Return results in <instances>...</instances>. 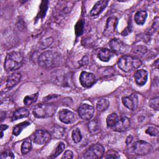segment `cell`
<instances>
[{
	"label": "cell",
	"mask_w": 159,
	"mask_h": 159,
	"mask_svg": "<svg viewBox=\"0 0 159 159\" xmlns=\"http://www.w3.org/2000/svg\"><path fill=\"white\" fill-rule=\"evenodd\" d=\"M24 57L20 52H12L8 53L4 61V68L7 71H12L20 68Z\"/></svg>",
	"instance_id": "cell-1"
},
{
	"label": "cell",
	"mask_w": 159,
	"mask_h": 159,
	"mask_svg": "<svg viewBox=\"0 0 159 159\" xmlns=\"http://www.w3.org/2000/svg\"><path fill=\"white\" fill-rule=\"evenodd\" d=\"M60 54L53 51H46L38 58V63L42 68H51L54 66L60 60Z\"/></svg>",
	"instance_id": "cell-2"
},
{
	"label": "cell",
	"mask_w": 159,
	"mask_h": 159,
	"mask_svg": "<svg viewBox=\"0 0 159 159\" xmlns=\"http://www.w3.org/2000/svg\"><path fill=\"white\" fill-rule=\"evenodd\" d=\"M142 65V61L136 57L131 55H124L120 58L117 62L118 67L125 72H129L138 68Z\"/></svg>",
	"instance_id": "cell-3"
},
{
	"label": "cell",
	"mask_w": 159,
	"mask_h": 159,
	"mask_svg": "<svg viewBox=\"0 0 159 159\" xmlns=\"http://www.w3.org/2000/svg\"><path fill=\"white\" fill-rule=\"evenodd\" d=\"M57 107L52 104H39L33 109V114L37 118H48L54 115Z\"/></svg>",
	"instance_id": "cell-4"
},
{
	"label": "cell",
	"mask_w": 159,
	"mask_h": 159,
	"mask_svg": "<svg viewBox=\"0 0 159 159\" xmlns=\"http://www.w3.org/2000/svg\"><path fill=\"white\" fill-rule=\"evenodd\" d=\"M133 149L136 155H145L149 154L152 151L153 148L150 143L143 140H139L134 144Z\"/></svg>",
	"instance_id": "cell-5"
},
{
	"label": "cell",
	"mask_w": 159,
	"mask_h": 159,
	"mask_svg": "<svg viewBox=\"0 0 159 159\" xmlns=\"http://www.w3.org/2000/svg\"><path fill=\"white\" fill-rule=\"evenodd\" d=\"M104 153V148L100 144H95L91 146L84 155V158L97 159L101 158Z\"/></svg>",
	"instance_id": "cell-6"
},
{
	"label": "cell",
	"mask_w": 159,
	"mask_h": 159,
	"mask_svg": "<svg viewBox=\"0 0 159 159\" xmlns=\"http://www.w3.org/2000/svg\"><path fill=\"white\" fill-rule=\"evenodd\" d=\"M111 51L116 54H123L127 50V45L117 39H112L109 43Z\"/></svg>",
	"instance_id": "cell-7"
},
{
	"label": "cell",
	"mask_w": 159,
	"mask_h": 159,
	"mask_svg": "<svg viewBox=\"0 0 159 159\" xmlns=\"http://www.w3.org/2000/svg\"><path fill=\"white\" fill-rule=\"evenodd\" d=\"M51 135L45 130H37L34 134V142L37 145H43L50 139Z\"/></svg>",
	"instance_id": "cell-8"
},
{
	"label": "cell",
	"mask_w": 159,
	"mask_h": 159,
	"mask_svg": "<svg viewBox=\"0 0 159 159\" xmlns=\"http://www.w3.org/2000/svg\"><path fill=\"white\" fill-rule=\"evenodd\" d=\"M80 81L82 86L89 88L96 82V76L91 73L82 71L80 76Z\"/></svg>",
	"instance_id": "cell-9"
},
{
	"label": "cell",
	"mask_w": 159,
	"mask_h": 159,
	"mask_svg": "<svg viewBox=\"0 0 159 159\" xmlns=\"http://www.w3.org/2000/svg\"><path fill=\"white\" fill-rule=\"evenodd\" d=\"M94 112V107L88 104H83L78 108L79 116L84 120L91 119L93 116Z\"/></svg>",
	"instance_id": "cell-10"
},
{
	"label": "cell",
	"mask_w": 159,
	"mask_h": 159,
	"mask_svg": "<svg viewBox=\"0 0 159 159\" xmlns=\"http://www.w3.org/2000/svg\"><path fill=\"white\" fill-rule=\"evenodd\" d=\"M122 102L124 105L130 110H135L138 107L139 100L138 96L136 94H132L129 96L122 98Z\"/></svg>",
	"instance_id": "cell-11"
},
{
	"label": "cell",
	"mask_w": 159,
	"mask_h": 159,
	"mask_svg": "<svg viewBox=\"0 0 159 159\" xmlns=\"http://www.w3.org/2000/svg\"><path fill=\"white\" fill-rule=\"evenodd\" d=\"M59 119L65 124H71L76 120L74 113L68 109H62L58 113Z\"/></svg>",
	"instance_id": "cell-12"
},
{
	"label": "cell",
	"mask_w": 159,
	"mask_h": 159,
	"mask_svg": "<svg viewBox=\"0 0 159 159\" xmlns=\"http://www.w3.org/2000/svg\"><path fill=\"white\" fill-rule=\"evenodd\" d=\"M118 20L116 17H109L107 20L106 25L103 32V35L106 37L112 35L116 30Z\"/></svg>",
	"instance_id": "cell-13"
},
{
	"label": "cell",
	"mask_w": 159,
	"mask_h": 159,
	"mask_svg": "<svg viewBox=\"0 0 159 159\" xmlns=\"http://www.w3.org/2000/svg\"><path fill=\"white\" fill-rule=\"evenodd\" d=\"M130 121L129 118L126 117H121L119 120H117L115 125L113 127V130L116 132H123L130 127Z\"/></svg>",
	"instance_id": "cell-14"
},
{
	"label": "cell",
	"mask_w": 159,
	"mask_h": 159,
	"mask_svg": "<svg viewBox=\"0 0 159 159\" xmlns=\"http://www.w3.org/2000/svg\"><path fill=\"white\" fill-rule=\"evenodd\" d=\"M134 76L136 83L139 86H143L147 81L148 72L143 69L138 70L134 73Z\"/></svg>",
	"instance_id": "cell-15"
},
{
	"label": "cell",
	"mask_w": 159,
	"mask_h": 159,
	"mask_svg": "<svg viewBox=\"0 0 159 159\" xmlns=\"http://www.w3.org/2000/svg\"><path fill=\"white\" fill-rule=\"evenodd\" d=\"M108 3V1L106 0H102V1H98L93 7L92 8L91 11H90L89 15L91 16H96L99 14L104 9L106 8Z\"/></svg>",
	"instance_id": "cell-16"
},
{
	"label": "cell",
	"mask_w": 159,
	"mask_h": 159,
	"mask_svg": "<svg viewBox=\"0 0 159 159\" xmlns=\"http://www.w3.org/2000/svg\"><path fill=\"white\" fill-rule=\"evenodd\" d=\"M21 75L19 73H14L10 75L6 81V88L11 89L16 86L20 80Z\"/></svg>",
	"instance_id": "cell-17"
},
{
	"label": "cell",
	"mask_w": 159,
	"mask_h": 159,
	"mask_svg": "<svg viewBox=\"0 0 159 159\" xmlns=\"http://www.w3.org/2000/svg\"><path fill=\"white\" fill-rule=\"evenodd\" d=\"M114 53L111 50L107 48H102L101 49L98 53V57L99 59L102 61H108L112 57H113Z\"/></svg>",
	"instance_id": "cell-18"
},
{
	"label": "cell",
	"mask_w": 159,
	"mask_h": 159,
	"mask_svg": "<svg viewBox=\"0 0 159 159\" xmlns=\"http://www.w3.org/2000/svg\"><path fill=\"white\" fill-rule=\"evenodd\" d=\"M29 110L26 108L21 107V108L17 109L16 111H15L13 112V114L12 116V120H18L21 118L27 117L29 116Z\"/></svg>",
	"instance_id": "cell-19"
},
{
	"label": "cell",
	"mask_w": 159,
	"mask_h": 159,
	"mask_svg": "<svg viewBox=\"0 0 159 159\" xmlns=\"http://www.w3.org/2000/svg\"><path fill=\"white\" fill-rule=\"evenodd\" d=\"M147 17V13L145 11H140L135 13L134 16L135 22L138 25H143L145 22Z\"/></svg>",
	"instance_id": "cell-20"
},
{
	"label": "cell",
	"mask_w": 159,
	"mask_h": 159,
	"mask_svg": "<svg viewBox=\"0 0 159 159\" xmlns=\"http://www.w3.org/2000/svg\"><path fill=\"white\" fill-rule=\"evenodd\" d=\"M147 51V48L145 46L143 45H139L135 47L132 50H131V54L132 56L139 58L142 56H143Z\"/></svg>",
	"instance_id": "cell-21"
},
{
	"label": "cell",
	"mask_w": 159,
	"mask_h": 159,
	"mask_svg": "<svg viewBox=\"0 0 159 159\" xmlns=\"http://www.w3.org/2000/svg\"><path fill=\"white\" fill-rule=\"evenodd\" d=\"M29 125H30V122L28 121H25L20 124H18L13 128V130H12L13 134L16 136L19 135L20 134V132L22 131V130Z\"/></svg>",
	"instance_id": "cell-22"
},
{
	"label": "cell",
	"mask_w": 159,
	"mask_h": 159,
	"mask_svg": "<svg viewBox=\"0 0 159 159\" xmlns=\"http://www.w3.org/2000/svg\"><path fill=\"white\" fill-rule=\"evenodd\" d=\"M109 106V101L107 99H101L99 100L96 104V108L98 111L102 112L106 111Z\"/></svg>",
	"instance_id": "cell-23"
},
{
	"label": "cell",
	"mask_w": 159,
	"mask_h": 159,
	"mask_svg": "<svg viewBox=\"0 0 159 159\" xmlns=\"http://www.w3.org/2000/svg\"><path fill=\"white\" fill-rule=\"evenodd\" d=\"M32 148L31 140L30 139H25L22 143L20 150L23 155H25L29 153Z\"/></svg>",
	"instance_id": "cell-24"
},
{
	"label": "cell",
	"mask_w": 159,
	"mask_h": 159,
	"mask_svg": "<svg viewBox=\"0 0 159 159\" xmlns=\"http://www.w3.org/2000/svg\"><path fill=\"white\" fill-rule=\"evenodd\" d=\"M84 19H80L76 24L75 26V30L76 36H80L82 35L84 31Z\"/></svg>",
	"instance_id": "cell-25"
},
{
	"label": "cell",
	"mask_w": 159,
	"mask_h": 159,
	"mask_svg": "<svg viewBox=\"0 0 159 159\" xmlns=\"http://www.w3.org/2000/svg\"><path fill=\"white\" fill-rule=\"evenodd\" d=\"M118 120L117 115L116 113L109 114L106 119V123L108 127H113Z\"/></svg>",
	"instance_id": "cell-26"
},
{
	"label": "cell",
	"mask_w": 159,
	"mask_h": 159,
	"mask_svg": "<svg viewBox=\"0 0 159 159\" xmlns=\"http://www.w3.org/2000/svg\"><path fill=\"white\" fill-rule=\"evenodd\" d=\"M65 148V145L64 143H63V142H60V143L58 144V145H57L56 149H55V151L51 154V155L50 156V158H55V157H57L58 155H59L64 150Z\"/></svg>",
	"instance_id": "cell-27"
},
{
	"label": "cell",
	"mask_w": 159,
	"mask_h": 159,
	"mask_svg": "<svg viewBox=\"0 0 159 159\" xmlns=\"http://www.w3.org/2000/svg\"><path fill=\"white\" fill-rule=\"evenodd\" d=\"M38 93L32 94L30 96H26L24 99V103L26 106H29L37 101Z\"/></svg>",
	"instance_id": "cell-28"
},
{
	"label": "cell",
	"mask_w": 159,
	"mask_h": 159,
	"mask_svg": "<svg viewBox=\"0 0 159 159\" xmlns=\"http://www.w3.org/2000/svg\"><path fill=\"white\" fill-rule=\"evenodd\" d=\"M71 137H72V139L75 143L80 142L82 139V136H81V132H80V129L78 128L74 129L72 132Z\"/></svg>",
	"instance_id": "cell-29"
},
{
	"label": "cell",
	"mask_w": 159,
	"mask_h": 159,
	"mask_svg": "<svg viewBox=\"0 0 159 159\" xmlns=\"http://www.w3.org/2000/svg\"><path fill=\"white\" fill-rule=\"evenodd\" d=\"M48 7V1H42L40 8V14H38L39 17L43 18L45 16V13Z\"/></svg>",
	"instance_id": "cell-30"
},
{
	"label": "cell",
	"mask_w": 159,
	"mask_h": 159,
	"mask_svg": "<svg viewBox=\"0 0 159 159\" xmlns=\"http://www.w3.org/2000/svg\"><path fill=\"white\" fill-rule=\"evenodd\" d=\"M53 134L56 137H61L64 134V129L58 126H56L54 129H53Z\"/></svg>",
	"instance_id": "cell-31"
},
{
	"label": "cell",
	"mask_w": 159,
	"mask_h": 159,
	"mask_svg": "<svg viewBox=\"0 0 159 159\" xmlns=\"http://www.w3.org/2000/svg\"><path fill=\"white\" fill-rule=\"evenodd\" d=\"M149 105L152 108L158 111V96H156L151 99L149 101Z\"/></svg>",
	"instance_id": "cell-32"
},
{
	"label": "cell",
	"mask_w": 159,
	"mask_h": 159,
	"mask_svg": "<svg viewBox=\"0 0 159 159\" xmlns=\"http://www.w3.org/2000/svg\"><path fill=\"white\" fill-rule=\"evenodd\" d=\"M146 134L151 135V136H157L158 134V128H155L153 127H149L146 130Z\"/></svg>",
	"instance_id": "cell-33"
},
{
	"label": "cell",
	"mask_w": 159,
	"mask_h": 159,
	"mask_svg": "<svg viewBox=\"0 0 159 159\" xmlns=\"http://www.w3.org/2000/svg\"><path fill=\"white\" fill-rule=\"evenodd\" d=\"M105 158H119V155L117 152L113 150H111L107 152Z\"/></svg>",
	"instance_id": "cell-34"
},
{
	"label": "cell",
	"mask_w": 159,
	"mask_h": 159,
	"mask_svg": "<svg viewBox=\"0 0 159 159\" xmlns=\"http://www.w3.org/2000/svg\"><path fill=\"white\" fill-rule=\"evenodd\" d=\"M14 154L9 150H6L1 154V158H14Z\"/></svg>",
	"instance_id": "cell-35"
},
{
	"label": "cell",
	"mask_w": 159,
	"mask_h": 159,
	"mask_svg": "<svg viewBox=\"0 0 159 159\" xmlns=\"http://www.w3.org/2000/svg\"><path fill=\"white\" fill-rule=\"evenodd\" d=\"M89 130L93 132H96L98 130V125L96 121H91L90 123H89Z\"/></svg>",
	"instance_id": "cell-36"
},
{
	"label": "cell",
	"mask_w": 159,
	"mask_h": 159,
	"mask_svg": "<svg viewBox=\"0 0 159 159\" xmlns=\"http://www.w3.org/2000/svg\"><path fill=\"white\" fill-rule=\"evenodd\" d=\"M73 153L71 150H66L63 154L62 158H73Z\"/></svg>",
	"instance_id": "cell-37"
},
{
	"label": "cell",
	"mask_w": 159,
	"mask_h": 159,
	"mask_svg": "<svg viewBox=\"0 0 159 159\" xmlns=\"http://www.w3.org/2000/svg\"><path fill=\"white\" fill-rule=\"evenodd\" d=\"M155 20L154 21L153 25H152V28L153 30V32H155L158 30V18L156 17V19H155Z\"/></svg>",
	"instance_id": "cell-38"
},
{
	"label": "cell",
	"mask_w": 159,
	"mask_h": 159,
	"mask_svg": "<svg viewBox=\"0 0 159 159\" xmlns=\"http://www.w3.org/2000/svg\"><path fill=\"white\" fill-rule=\"evenodd\" d=\"M7 127H8V126L7 125L2 124L1 125V138H2L3 136V131L6 130V129H7Z\"/></svg>",
	"instance_id": "cell-39"
},
{
	"label": "cell",
	"mask_w": 159,
	"mask_h": 159,
	"mask_svg": "<svg viewBox=\"0 0 159 159\" xmlns=\"http://www.w3.org/2000/svg\"><path fill=\"white\" fill-rule=\"evenodd\" d=\"M132 140H133V137H132L131 135L128 136L127 138V139H126V143H127V145L130 144V143H131V142L132 141Z\"/></svg>",
	"instance_id": "cell-40"
}]
</instances>
